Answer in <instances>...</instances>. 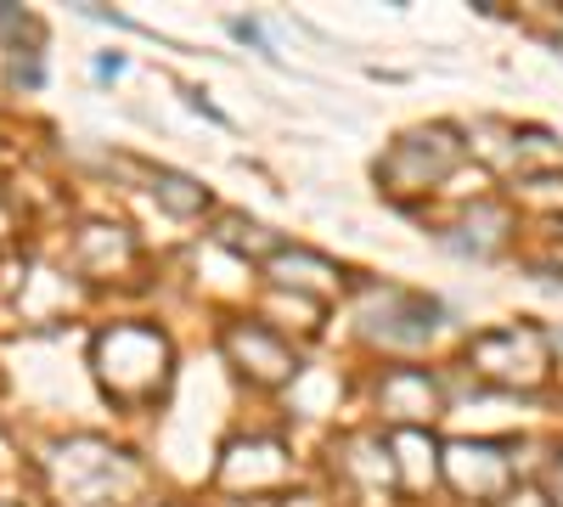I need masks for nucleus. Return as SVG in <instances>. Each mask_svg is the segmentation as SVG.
<instances>
[{"mask_svg":"<svg viewBox=\"0 0 563 507\" xmlns=\"http://www.w3.org/2000/svg\"><path fill=\"white\" fill-rule=\"evenodd\" d=\"M445 474H451V485L456 491H474V496H490V491H501V480H507V456L496 451V445H451L445 451Z\"/></svg>","mask_w":563,"mask_h":507,"instance_id":"obj_3","label":"nucleus"},{"mask_svg":"<svg viewBox=\"0 0 563 507\" xmlns=\"http://www.w3.org/2000/svg\"><path fill=\"white\" fill-rule=\"evenodd\" d=\"M384 400H389V411H400V418H434V384L422 373H389Z\"/></svg>","mask_w":563,"mask_h":507,"instance_id":"obj_5","label":"nucleus"},{"mask_svg":"<svg viewBox=\"0 0 563 507\" xmlns=\"http://www.w3.org/2000/svg\"><path fill=\"white\" fill-rule=\"evenodd\" d=\"M153 187H158V198H164L175 214H192V209H203V203H209V198H203V187H192L186 175H158Z\"/></svg>","mask_w":563,"mask_h":507,"instance_id":"obj_6","label":"nucleus"},{"mask_svg":"<svg viewBox=\"0 0 563 507\" xmlns=\"http://www.w3.org/2000/svg\"><path fill=\"white\" fill-rule=\"evenodd\" d=\"M474 355H507V366L496 378H507V384H536L541 373H547V339L541 333H519V328H507V333H485L479 344H474Z\"/></svg>","mask_w":563,"mask_h":507,"instance_id":"obj_2","label":"nucleus"},{"mask_svg":"<svg viewBox=\"0 0 563 507\" xmlns=\"http://www.w3.org/2000/svg\"><path fill=\"white\" fill-rule=\"evenodd\" d=\"M512 507H547V502H541L536 491H519V496H512Z\"/></svg>","mask_w":563,"mask_h":507,"instance_id":"obj_7","label":"nucleus"},{"mask_svg":"<svg viewBox=\"0 0 563 507\" xmlns=\"http://www.w3.org/2000/svg\"><path fill=\"white\" fill-rule=\"evenodd\" d=\"M225 350L238 355V361H243V373H254L260 384H276V378H288V373H294V355L282 350L265 328H231Z\"/></svg>","mask_w":563,"mask_h":507,"instance_id":"obj_4","label":"nucleus"},{"mask_svg":"<svg viewBox=\"0 0 563 507\" xmlns=\"http://www.w3.org/2000/svg\"><path fill=\"white\" fill-rule=\"evenodd\" d=\"M97 373L108 395L119 400H147L169 378V344L153 328H113L97 339Z\"/></svg>","mask_w":563,"mask_h":507,"instance_id":"obj_1","label":"nucleus"},{"mask_svg":"<svg viewBox=\"0 0 563 507\" xmlns=\"http://www.w3.org/2000/svg\"><path fill=\"white\" fill-rule=\"evenodd\" d=\"M558 496H563V463H558Z\"/></svg>","mask_w":563,"mask_h":507,"instance_id":"obj_8","label":"nucleus"}]
</instances>
